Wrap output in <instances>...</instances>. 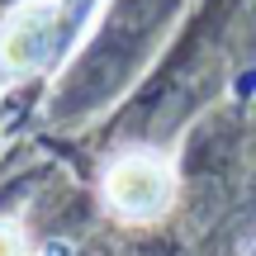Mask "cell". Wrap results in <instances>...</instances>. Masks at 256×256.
<instances>
[{"mask_svg": "<svg viewBox=\"0 0 256 256\" xmlns=\"http://www.w3.org/2000/svg\"><path fill=\"white\" fill-rule=\"evenodd\" d=\"M104 200L128 223H152L176 200V171L156 152H124L104 171Z\"/></svg>", "mask_w": 256, "mask_h": 256, "instance_id": "obj_1", "label": "cell"}, {"mask_svg": "<svg viewBox=\"0 0 256 256\" xmlns=\"http://www.w3.org/2000/svg\"><path fill=\"white\" fill-rule=\"evenodd\" d=\"M0 256H34V247H28V232H24V223H14V218H0Z\"/></svg>", "mask_w": 256, "mask_h": 256, "instance_id": "obj_2", "label": "cell"}]
</instances>
